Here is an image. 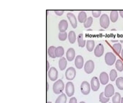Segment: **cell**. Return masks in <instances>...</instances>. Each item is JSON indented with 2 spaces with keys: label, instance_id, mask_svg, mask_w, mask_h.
I'll list each match as a JSON object with an SVG mask.
<instances>
[{
  "label": "cell",
  "instance_id": "cell-26",
  "mask_svg": "<svg viewBox=\"0 0 123 103\" xmlns=\"http://www.w3.org/2000/svg\"><path fill=\"white\" fill-rule=\"evenodd\" d=\"M116 85L121 90H123V77H119L116 80Z\"/></svg>",
  "mask_w": 123,
  "mask_h": 103
},
{
  "label": "cell",
  "instance_id": "cell-13",
  "mask_svg": "<svg viewBox=\"0 0 123 103\" xmlns=\"http://www.w3.org/2000/svg\"><path fill=\"white\" fill-rule=\"evenodd\" d=\"M74 62L76 68L78 69H81L82 68L84 64L83 57L80 55H78L75 58Z\"/></svg>",
  "mask_w": 123,
  "mask_h": 103
},
{
  "label": "cell",
  "instance_id": "cell-16",
  "mask_svg": "<svg viewBox=\"0 0 123 103\" xmlns=\"http://www.w3.org/2000/svg\"><path fill=\"white\" fill-rule=\"evenodd\" d=\"M99 78L100 83L103 85H105L109 82L108 75L106 72H102L99 76Z\"/></svg>",
  "mask_w": 123,
  "mask_h": 103
},
{
  "label": "cell",
  "instance_id": "cell-44",
  "mask_svg": "<svg viewBox=\"0 0 123 103\" xmlns=\"http://www.w3.org/2000/svg\"><path fill=\"white\" fill-rule=\"evenodd\" d=\"M111 31H113H113H116V29H111Z\"/></svg>",
  "mask_w": 123,
  "mask_h": 103
},
{
  "label": "cell",
  "instance_id": "cell-45",
  "mask_svg": "<svg viewBox=\"0 0 123 103\" xmlns=\"http://www.w3.org/2000/svg\"><path fill=\"white\" fill-rule=\"evenodd\" d=\"M47 103H52L51 102H47Z\"/></svg>",
  "mask_w": 123,
  "mask_h": 103
},
{
  "label": "cell",
  "instance_id": "cell-41",
  "mask_svg": "<svg viewBox=\"0 0 123 103\" xmlns=\"http://www.w3.org/2000/svg\"><path fill=\"white\" fill-rule=\"evenodd\" d=\"M47 91H48V90H49V84H48V82L47 83Z\"/></svg>",
  "mask_w": 123,
  "mask_h": 103
},
{
  "label": "cell",
  "instance_id": "cell-31",
  "mask_svg": "<svg viewBox=\"0 0 123 103\" xmlns=\"http://www.w3.org/2000/svg\"><path fill=\"white\" fill-rule=\"evenodd\" d=\"M93 23V18L91 16L88 17L87 20L84 23V26L85 28H88L91 26Z\"/></svg>",
  "mask_w": 123,
  "mask_h": 103
},
{
  "label": "cell",
  "instance_id": "cell-35",
  "mask_svg": "<svg viewBox=\"0 0 123 103\" xmlns=\"http://www.w3.org/2000/svg\"><path fill=\"white\" fill-rule=\"evenodd\" d=\"M54 12L57 15L61 16L64 13V10H54Z\"/></svg>",
  "mask_w": 123,
  "mask_h": 103
},
{
  "label": "cell",
  "instance_id": "cell-43",
  "mask_svg": "<svg viewBox=\"0 0 123 103\" xmlns=\"http://www.w3.org/2000/svg\"><path fill=\"white\" fill-rule=\"evenodd\" d=\"M121 43H123V40H121V41H120Z\"/></svg>",
  "mask_w": 123,
  "mask_h": 103
},
{
  "label": "cell",
  "instance_id": "cell-11",
  "mask_svg": "<svg viewBox=\"0 0 123 103\" xmlns=\"http://www.w3.org/2000/svg\"><path fill=\"white\" fill-rule=\"evenodd\" d=\"M67 17L70 22L72 26L74 28H76L77 26V21L74 14L73 13L69 12L67 14Z\"/></svg>",
  "mask_w": 123,
  "mask_h": 103
},
{
  "label": "cell",
  "instance_id": "cell-7",
  "mask_svg": "<svg viewBox=\"0 0 123 103\" xmlns=\"http://www.w3.org/2000/svg\"><path fill=\"white\" fill-rule=\"evenodd\" d=\"M80 91L82 93L85 95L89 94L90 92V86L88 82L86 81L83 82L80 86Z\"/></svg>",
  "mask_w": 123,
  "mask_h": 103
},
{
  "label": "cell",
  "instance_id": "cell-46",
  "mask_svg": "<svg viewBox=\"0 0 123 103\" xmlns=\"http://www.w3.org/2000/svg\"></svg>",
  "mask_w": 123,
  "mask_h": 103
},
{
  "label": "cell",
  "instance_id": "cell-5",
  "mask_svg": "<svg viewBox=\"0 0 123 103\" xmlns=\"http://www.w3.org/2000/svg\"><path fill=\"white\" fill-rule=\"evenodd\" d=\"M65 93L69 97H71L74 95L75 92L74 86L73 82H68L65 86Z\"/></svg>",
  "mask_w": 123,
  "mask_h": 103
},
{
  "label": "cell",
  "instance_id": "cell-9",
  "mask_svg": "<svg viewBox=\"0 0 123 103\" xmlns=\"http://www.w3.org/2000/svg\"><path fill=\"white\" fill-rule=\"evenodd\" d=\"M114 88L112 84H109L105 87L104 94L106 97L110 98L114 95Z\"/></svg>",
  "mask_w": 123,
  "mask_h": 103
},
{
  "label": "cell",
  "instance_id": "cell-6",
  "mask_svg": "<svg viewBox=\"0 0 123 103\" xmlns=\"http://www.w3.org/2000/svg\"><path fill=\"white\" fill-rule=\"evenodd\" d=\"M95 68V64L93 61L89 60L87 61L84 66V70L87 74L91 73L93 72Z\"/></svg>",
  "mask_w": 123,
  "mask_h": 103
},
{
  "label": "cell",
  "instance_id": "cell-20",
  "mask_svg": "<svg viewBox=\"0 0 123 103\" xmlns=\"http://www.w3.org/2000/svg\"><path fill=\"white\" fill-rule=\"evenodd\" d=\"M118 18V11L113 10L110 13V19L113 23L116 22Z\"/></svg>",
  "mask_w": 123,
  "mask_h": 103
},
{
  "label": "cell",
  "instance_id": "cell-22",
  "mask_svg": "<svg viewBox=\"0 0 123 103\" xmlns=\"http://www.w3.org/2000/svg\"><path fill=\"white\" fill-rule=\"evenodd\" d=\"M77 41L78 46L81 47H84L85 46L86 41L83 39V34L80 33L77 37Z\"/></svg>",
  "mask_w": 123,
  "mask_h": 103
},
{
  "label": "cell",
  "instance_id": "cell-29",
  "mask_svg": "<svg viewBox=\"0 0 123 103\" xmlns=\"http://www.w3.org/2000/svg\"><path fill=\"white\" fill-rule=\"evenodd\" d=\"M115 66L117 70L119 72H122L123 70V63L120 59H118L116 62Z\"/></svg>",
  "mask_w": 123,
  "mask_h": 103
},
{
  "label": "cell",
  "instance_id": "cell-24",
  "mask_svg": "<svg viewBox=\"0 0 123 103\" xmlns=\"http://www.w3.org/2000/svg\"><path fill=\"white\" fill-rule=\"evenodd\" d=\"M95 45V41L93 40H88L86 43V48L87 51L90 52L92 51Z\"/></svg>",
  "mask_w": 123,
  "mask_h": 103
},
{
  "label": "cell",
  "instance_id": "cell-34",
  "mask_svg": "<svg viewBox=\"0 0 123 103\" xmlns=\"http://www.w3.org/2000/svg\"><path fill=\"white\" fill-rule=\"evenodd\" d=\"M101 14V11L100 10H94L92 11V14L95 18H98Z\"/></svg>",
  "mask_w": 123,
  "mask_h": 103
},
{
  "label": "cell",
  "instance_id": "cell-38",
  "mask_svg": "<svg viewBox=\"0 0 123 103\" xmlns=\"http://www.w3.org/2000/svg\"><path fill=\"white\" fill-rule=\"evenodd\" d=\"M49 61H47V71H48V70H49Z\"/></svg>",
  "mask_w": 123,
  "mask_h": 103
},
{
  "label": "cell",
  "instance_id": "cell-2",
  "mask_svg": "<svg viewBox=\"0 0 123 103\" xmlns=\"http://www.w3.org/2000/svg\"><path fill=\"white\" fill-rule=\"evenodd\" d=\"M116 56L112 52H108L105 55V62L108 66L113 65L116 61Z\"/></svg>",
  "mask_w": 123,
  "mask_h": 103
},
{
  "label": "cell",
  "instance_id": "cell-42",
  "mask_svg": "<svg viewBox=\"0 0 123 103\" xmlns=\"http://www.w3.org/2000/svg\"><path fill=\"white\" fill-rule=\"evenodd\" d=\"M79 103H86L85 102H84L83 101H81Z\"/></svg>",
  "mask_w": 123,
  "mask_h": 103
},
{
  "label": "cell",
  "instance_id": "cell-8",
  "mask_svg": "<svg viewBox=\"0 0 123 103\" xmlns=\"http://www.w3.org/2000/svg\"><path fill=\"white\" fill-rule=\"evenodd\" d=\"M48 76L51 81H56L57 79L58 76V72L56 69L54 67L50 68L48 72Z\"/></svg>",
  "mask_w": 123,
  "mask_h": 103
},
{
  "label": "cell",
  "instance_id": "cell-10",
  "mask_svg": "<svg viewBox=\"0 0 123 103\" xmlns=\"http://www.w3.org/2000/svg\"><path fill=\"white\" fill-rule=\"evenodd\" d=\"M91 88L93 91H97L99 89L100 87V82L98 77H94L91 81Z\"/></svg>",
  "mask_w": 123,
  "mask_h": 103
},
{
  "label": "cell",
  "instance_id": "cell-28",
  "mask_svg": "<svg viewBox=\"0 0 123 103\" xmlns=\"http://www.w3.org/2000/svg\"><path fill=\"white\" fill-rule=\"evenodd\" d=\"M110 98L106 97L105 96L104 92H102L99 96V101L101 103H106L109 101Z\"/></svg>",
  "mask_w": 123,
  "mask_h": 103
},
{
  "label": "cell",
  "instance_id": "cell-21",
  "mask_svg": "<svg viewBox=\"0 0 123 103\" xmlns=\"http://www.w3.org/2000/svg\"><path fill=\"white\" fill-rule=\"evenodd\" d=\"M67 98L66 94L64 93H62L57 97L55 101V103H66Z\"/></svg>",
  "mask_w": 123,
  "mask_h": 103
},
{
  "label": "cell",
  "instance_id": "cell-17",
  "mask_svg": "<svg viewBox=\"0 0 123 103\" xmlns=\"http://www.w3.org/2000/svg\"><path fill=\"white\" fill-rule=\"evenodd\" d=\"M67 65V61L64 57H62L59 61V66L60 69L63 71L66 69Z\"/></svg>",
  "mask_w": 123,
  "mask_h": 103
},
{
  "label": "cell",
  "instance_id": "cell-14",
  "mask_svg": "<svg viewBox=\"0 0 123 103\" xmlns=\"http://www.w3.org/2000/svg\"><path fill=\"white\" fill-rule=\"evenodd\" d=\"M75 55V51L72 48H70L68 49L66 52V57L67 60L71 62L73 61L74 59Z\"/></svg>",
  "mask_w": 123,
  "mask_h": 103
},
{
  "label": "cell",
  "instance_id": "cell-36",
  "mask_svg": "<svg viewBox=\"0 0 123 103\" xmlns=\"http://www.w3.org/2000/svg\"><path fill=\"white\" fill-rule=\"evenodd\" d=\"M69 103H77V99L75 97H71L70 99Z\"/></svg>",
  "mask_w": 123,
  "mask_h": 103
},
{
  "label": "cell",
  "instance_id": "cell-27",
  "mask_svg": "<svg viewBox=\"0 0 123 103\" xmlns=\"http://www.w3.org/2000/svg\"><path fill=\"white\" fill-rule=\"evenodd\" d=\"M56 48V47L54 46H51L49 47L47 50V53L49 56L53 58H55L56 57L55 54V51Z\"/></svg>",
  "mask_w": 123,
  "mask_h": 103
},
{
  "label": "cell",
  "instance_id": "cell-40",
  "mask_svg": "<svg viewBox=\"0 0 123 103\" xmlns=\"http://www.w3.org/2000/svg\"><path fill=\"white\" fill-rule=\"evenodd\" d=\"M121 103H123V97H122L121 99Z\"/></svg>",
  "mask_w": 123,
  "mask_h": 103
},
{
  "label": "cell",
  "instance_id": "cell-15",
  "mask_svg": "<svg viewBox=\"0 0 123 103\" xmlns=\"http://www.w3.org/2000/svg\"><path fill=\"white\" fill-rule=\"evenodd\" d=\"M59 29L60 32H65L68 28V22L65 19H62L59 24Z\"/></svg>",
  "mask_w": 123,
  "mask_h": 103
},
{
  "label": "cell",
  "instance_id": "cell-1",
  "mask_svg": "<svg viewBox=\"0 0 123 103\" xmlns=\"http://www.w3.org/2000/svg\"><path fill=\"white\" fill-rule=\"evenodd\" d=\"M64 83L62 79H59L53 84V92L56 94H60L62 93L64 89Z\"/></svg>",
  "mask_w": 123,
  "mask_h": 103
},
{
  "label": "cell",
  "instance_id": "cell-30",
  "mask_svg": "<svg viewBox=\"0 0 123 103\" xmlns=\"http://www.w3.org/2000/svg\"><path fill=\"white\" fill-rule=\"evenodd\" d=\"M121 101V94L118 92H116L115 95L112 98L113 103H120Z\"/></svg>",
  "mask_w": 123,
  "mask_h": 103
},
{
  "label": "cell",
  "instance_id": "cell-23",
  "mask_svg": "<svg viewBox=\"0 0 123 103\" xmlns=\"http://www.w3.org/2000/svg\"><path fill=\"white\" fill-rule=\"evenodd\" d=\"M69 41L71 44H74L76 40V36L74 31H71L69 32L68 36Z\"/></svg>",
  "mask_w": 123,
  "mask_h": 103
},
{
  "label": "cell",
  "instance_id": "cell-19",
  "mask_svg": "<svg viewBox=\"0 0 123 103\" xmlns=\"http://www.w3.org/2000/svg\"><path fill=\"white\" fill-rule=\"evenodd\" d=\"M78 18L80 23H84L87 18V14L85 11H80L78 14Z\"/></svg>",
  "mask_w": 123,
  "mask_h": 103
},
{
  "label": "cell",
  "instance_id": "cell-37",
  "mask_svg": "<svg viewBox=\"0 0 123 103\" xmlns=\"http://www.w3.org/2000/svg\"><path fill=\"white\" fill-rule=\"evenodd\" d=\"M119 13H120V15L123 18V10H119Z\"/></svg>",
  "mask_w": 123,
  "mask_h": 103
},
{
  "label": "cell",
  "instance_id": "cell-4",
  "mask_svg": "<svg viewBox=\"0 0 123 103\" xmlns=\"http://www.w3.org/2000/svg\"><path fill=\"white\" fill-rule=\"evenodd\" d=\"M76 75V71L74 67H69L66 70L65 72L66 78L68 80H72L74 78Z\"/></svg>",
  "mask_w": 123,
  "mask_h": 103
},
{
  "label": "cell",
  "instance_id": "cell-3",
  "mask_svg": "<svg viewBox=\"0 0 123 103\" xmlns=\"http://www.w3.org/2000/svg\"><path fill=\"white\" fill-rule=\"evenodd\" d=\"M100 24L101 27L104 29H106L109 26L110 21L108 16L105 14L101 15L100 18Z\"/></svg>",
  "mask_w": 123,
  "mask_h": 103
},
{
  "label": "cell",
  "instance_id": "cell-25",
  "mask_svg": "<svg viewBox=\"0 0 123 103\" xmlns=\"http://www.w3.org/2000/svg\"><path fill=\"white\" fill-rule=\"evenodd\" d=\"M113 50L116 53L119 54L121 53L122 49V45L120 43H115L113 45Z\"/></svg>",
  "mask_w": 123,
  "mask_h": 103
},
{
  "label": "cell",
  "instance_id": "cell-18",
  "mask_svg": "<svg viewBox=\"0 0 123 103\" xmlns=\"http://www.w3.org/2000/svg\"><path fill=\"white\" fill-rule=\"evenodd\" d=\"M64 53V49L62 46H59L55 49V54L56 57H62Z\"/></svg>",
  "mask_w": 123,
  "mask_h": 103
},
{
  "label": "cell",
  "instance_id": "cell-12",
  "mask_svg": "<svg viewBox=\"0 0 123 103\" xmlns=\"http://www.w3.org/2000/svg\"><path fill=\"white\" fill-rule=\"evenodd\" d=\"M104 50L103 45L102 44H99L96 46L94 50V54L96 57H100L103 54Z\"/></svg>",
  "mask_w": 123,
  "mask_h": 103
},
{
  "label": "cell",
  "instance_id": "cell-39",
  "mask_svg": "<svg viewBox=\"0 0 123 103\" xmlns=\"http://www.w3.org/2000/svg\"><path fill=\"white\" fill-rule=\"evenodd\" d=\"M121 56L123 60V49H122V51Z\"/></svg>",
  "mask_w": 123,
  "mask_h": 103
},
{
  "label": "cell",
  "instance_id": "cell-32",
  "mask_svg": "<svg viewBox=\"0 0 123 103\" xmlns=\"http://www.w3.org/2000/svg\"><path fill=\"white\" fill-rule=\"evenodd\" d=\"M117 77V73L115 69H112L110 72V78L111 81H115Z\"/></svg>",
  "mask_w": 123,
  "mask_h": 103
},
{
  "label": "cell",
  "instance_id": "cell-33",
  "mask_svg": "<svg viewBox=\"0 0 123 103\" xmlns=\"http://www.w3.org/2000/svg\"><path fill=\"white\" fill-rule=\"evenodd\" d=\"M59 38L61 41H65L67 38V32H60L59 34Z\"/></svg>",
  "mask_w": 123,
  "mask_h": 103
}]
</instances>
